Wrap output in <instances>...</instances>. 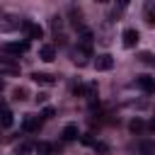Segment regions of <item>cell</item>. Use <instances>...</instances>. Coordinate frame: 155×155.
Wrapping results in <instances>:
<instances>
[{
  "label": "cell",
  "instance_id": "52a82bcc",
  "mask_svg": "<svg viewBox=\"0 0 155 155\" xmlns=\"http://www.w3.org/2000/svg\"><path fill=\"white\" fill-rule=\"evenodd\" d=\"M90 53H92V51H90V46H78V51H75V58H73V61H75V65H80V68H82V65L87 63Z\"/></svg>",
  "mask_w": 155,
  "mask_h": 155
},
{
  "label": "cell",
  "instance_id": "4dcf8cb0",
  "mask_svg": "<svg viewBox=\"0 0 155 155\" xmlns=\"http://www.w3.org/2000/svg\"><path fill=\"white\" fill-rule=\"evenodd\" d=\"M2 90H5V80L0 78V92H2Z\"/></svg>",
  "mask_w": 155,
  "mask_h": 155
},
{
  "label": "cell",
  "instance_id": "f546056e",
  "mask_svg": "<svg viewBox=\"0 0 155 155\" xmlns=\"http://www.w3.org/2000/svg\"><path fill=\"white\" fill-rule=\"evenodd\" d=\"M2 109H7V107H5V99L0 97V111H2Z\"/></svg>",
  "mask_w": 155,
  "mask_h": 155
},
{
  "label": "cell",
  "instance_id": "83f0119b",
  "mask_svg": "<svg viewBox=\"0 0 155 155\" xmlns=\"http://www.w3.org/2000/svg\"><path fill=\"white\" fill-rule=\"evenodd\" d=\"M82 143H85V145H94V143H92V138H90V133H85V136H82Z\"/></svg>",
  "mask_w": 155,
  "mask_h": 155
},
{
  "label": "cell",
  "instance_id": "d6986e66",
  "mask_svg": "<svg viewBox=\"0 0 155 155\" xmlns=\"http://www.w3.org/2000/svg\"><path fill=\"white\" fill-rule=\"evenodd\" d=\"M15 153H17V155H31V153H34V145H29V143H19V145L15 148Z\"/></svg>",
  "mask_w": 155,
  "mask_h": 155
},
{
  "label": "cell",
  "instance_id": "30bf717a",
  "mask_svg": "<svg viewBox=\"0 0 155 155\" xmlns=\"http://www.w3.org/2000/svg\"><path fill=\"white\" fill-rule=\"evenodd\" d=\"M80 131H78V124H65L63 126V140H78Z\"/></svg>",
  "mask_w": 155,
  "mask_h": 155
},
{
  "label": "cell",
  "instance_id": "603a6c76",
  "mask_svg": "<svg viewBox=\"0 0 155 155\" xmlns=\"http://www.w3.org/2000/svg\"><path fill=\"white\" fill-rule=\"evenodd\" d=\"M140 61H143V63H148V65H155V56H153V53H148V51H143V53H140Z\"/></svg>",
  "mask_w": 155,
  "mask_h": 155
},
{
  "label": "cell",
  "instance_id": "6da1fadb",
  "mask_svg": "<svg viewBox=\"0 0 155 155\" xmlns=\"http://www.w3.org/2000/svg\"><path fill=\"white\" fill-rule=\"evenodd\" d=\"M29 51V41H7L2 44V53H10V56H19V53H27Z\"/></svg>",
  "mask_w": 155,
  "mask_h": 155
},
{
  "label": "cell",
  "instance_id": "44dd1931",
  "mask_svg": "<svg viewBox=\"0 0 155 155\" xmlns=\"http://www.w3.org/2000/svg\"><path fill=\"white\" fill-rule=\"evenodd\" d=\"M51 29L58 34V29H63V17H58V15H56V17H51Z\"/></svg>",
  "mask_w": 155,
  "mask_h": 155
},
{
  "label": "cell",
  "instance_id": "7402d4cb",
  "mask_svg": "<svg viewBox=\"0 0 155 155\" xmlns=\"http://www.w3.org/2000/svg\"><path fill=\"white\" fill-rule=\"evenodd\" d=\"M94 150H97L99 155H109V145H107V143H102V140H97V143H94Z\"/></svg>",
  "mask_w": 155,
  "mask_h": 155
},
{
  "label": "cell",
  "instance_id": "8992f818",
  "mask_svg": "<svg viewBox=\"0 0 155 155\" xmlns=\"http://www.w3.org/2000/svg\"><path fill=\"white\" fill-rule=\"evenodd\" d=\"M121 39H124V46H126V48H133V46L138 44V39H140V36H138V31H136V29H131V27H128V29H124Z\"/></svg>",
  "mask_w": 155,
  "mask_h": 155
},
{
  "label": "cell",
  "instance_id": "e0dca14e",
  "mask_svg": "<svg viewBox=\"0 0 155 155\" xmlns=\"http://www.w3.org/2000/svg\"><path fill=\"white\" fill-rule=\"evenodd\" d=\"M70 22H73V27H82V12L80 10H75V7H70Z\"/></svg>",
  "mask_w": 155,
  "mask_h": 155
},
{
  "label": "cell",
  "instance_id": "f1b7e54d",
  "mask_svg": "<svg viewBox=\"0 0 155 155\" xmlns=\"http://www.w3.org/2000/svg\"><path fill=\"white\" fill-rule=\"evenodd\" d=\"M148 128H150V131H153V133H155V116H153V119H150V124H148Z\"/></svg>",
  "mask_w": 155,
  "mask_h": 155
},
{
  "label": "cell",
  "instance_id": "5bb4252c",
  "mask_svg": "<svg viewBox=\"0 0 155 155\" xmlns=\"http://www.w3.org/2000/svg\"><path fill=\"white\" fill-rule=\"evenodd\" d=\"M92 39H94V34L90 29L80 27V46H92Z\"/></svg>",
  "mask_w": 155,
  "mask_h": 155
},
{
  "label": "cell",
  "instance_id": "ba28073f",
  "mask_svg": "<svg viewBox=\"0 0 155 155\" xmlns=\"http://www.w3.org/2000/svg\"><path fill=\"white\" fill-rule=\"evenodd\" d=\"M39 58H41V61H46V63L56 61V48H53L51 44H44V46L39 48Z\"/></svg>",
  "mask_w": 155,
  "mask_h": 155
},
{
  "label": "cell",
  "instance_id": "ac0fdd59",
  "mask_svg": "<svg viewBox=\"0 0 155 155\" xmlns=\"http://www.w3.org/2000/svg\"><path fill=\"white\" fill-rule=\"evenodd\" d=\"M128 128H131V133H140L143 128H145V124H143V119H131V124H128Z\"/></svg>",
  "mask_w": 155,
  "mask_h": 155
},
{
  "label": "cell",
  "instance_id": "d4e9b609",
  "mask_svg": "<svg viewBox=\"0 0 155 155\" xmlns=\"http://www.w3.org/2000/svg\"><path fill=\"white\" fill-rule=\"evenodd\" d=\"M46 99H48V94H46V92H39V94H36V104H44Z\"/></svg>",
  "mask_w": 155,
  "mask_h": 155
},
{
  "label": "cell",
  "instance_id": "3957f363",
  "mask_svg": "<svg viewBox=\"0 0 155 155\" xmlns=\"http://www.w3.org/2000/svg\"><path fill=\"white\" fill-rule=\"evenodd\" d=\"M94 70H111L114 68V56H109V53H102V56H97L94 58Z\"/></svg>",
  "mask_w": 155,
  "mask_h": 155
},
{
  "label": "cell",
  "instance_id": "7a4b0ae2",
  "mask_svg": "<svg viewBox=\"0 0 155 155\" xmlns=\"http://www.w3.org/2000/svg\"><path fill=\"white\" fill-rule=\"evenodd\" d=\"M22 29H24V34H27V39H41L44 36V29L39 27V24H34V22H22Z\"/></svg>",
  "mask_w": 155,
  "mask_h": 155
},
{
  "label": "cell",
  "instance_id": "9c48e42d",
  "mask_svg": "<svg viewBox=\"0 0 155 155\" xmlns=\"http://www.w3.org/2000/svg\"><path fill=\"white\" fill-rule=\"evenodd\" d=\"M31 80L39 85H56V75L51 73H31Z\"/></svg>",
  "mask_w": 155,
  "mask_h": 155
},
{
  "label": "cell",
  "instance_id": "7c38bea8",
  "mask_svg": "<svg viewBox=\"0 0 155 155\" xmlns=\"http://www.w3.org/2000/svg\"><path fill=\"white\" fill-rule=\"evenodd\" d=\"M138 153L140 155H155V140H150V138L140 140L138 143Z\"/></svg>",
  "mask_w": 155,
  "mask_h": 155
},
{
  "label": "cell",
  "instance_id": "8fae6325",
  "mask_svg": "<svg viewBox=\"0 0 155 155\" xmlns=\"http://www.w3.org/2000/svg\"><path fill=\"white\" fill-rule=\"evenodd\" d=\"M22 27V22H19V17H7V22H2L0 24V31H15V29H19Z\"/></svg>",
  "mask_w": 155,
  "mask_h": 155
},
{
  "label": "cell",
  "instance_id": "9a60e30c",
  "mask_svg": "<svg viewBox=\"0 0 155 155\" xmlns=\"http://www.w3.org/2000/svg\"><path fill=\"white\" fill-rule=\"evenodd\" d=\"M34 153H36V155H51V153H53V145L46 143V140H41V143L34 145Z\"/></svg>",
  "mask_w": 155,
  "mask_h": 155
},
{
  "label": "cell",
  "instance_id": "cb8c5ba5",
  "mask_svg": "<svg viewBox=\"0 0 155 155\" xmlns=\"http://www.w3.org/2000/svg\"><path fill=\"white\" fill-rule=\"evenodd\" d=\"M41 116H44V119H53V116H56V109H53V107H44Z\"/></svg>",
  "mask_w": 155,
  "mask_h": 155
},
{
  "label": "cell",
  "instance_id": "4316f807",
  "mask_svg": "<svg viewBox=\"0 0 155 155\" xmlns=\"http://www.w3.org/2000/svg\"><path fill=\"white\" fill-rule=\"evenodd\" d=\"M128 2H131V0H116V7H119V10H126Z\"/></svg>",
  "mask_w": 155,
  "mask_h": 155
},
{
  "label": "cell",
  "instance_id": "484cf974",
  "mask_svg": "<svg viewBox=\"0 0 155 155\" xmlns=\"http://www.w3.org/2000/svg\"><path fill=\"white\" fill-rule=\"evenodd\" d=\"M145 22H148L150 27H155V12H150V10H148V19H145Z\"/></svg>",
  "mask_w": 155,
  "mask_h": 155
},
{
  "label": "cell",
  "instance_id": "ffe728a7",
  "mask_svg": "<svg viewBox=\"0 0 155 155\" xmlns=\"http://www.w3.org/2000/svg\"><path fill=\"white\" fill-rule=\"evenodd\" d=\"M12 97H15V102H24L27 99V87H15L12 90Z\"/></svg>",
  "mask_w": 155,
  "mask_h": 155
},
{
  "label": "cell",
  "instance_id": "2e32d148",
  "mask_svg": "<svg viewBox=\"0 0 155 155\" xmlns=\"http://www.w3.org/2000/svg\"><path fill=\"white\" fill-rule=\"evenodd\" d=\"M0 73H19V68L15 63H10L7 58H0Z\"/></svg>",
  "mask_w": 155,
  "mask_h": 155
},
{
  "label": "cell",
  "instance_id": "5b68a950",
  "mask_svg": "<svg viewBox=\"0 0 155 155\" xmlns=\"http://www.w3.org/2000/svg\"><path fill=\"white\" fill-rule=\"evenodd\" d=\"M41 121H44V116H34V114H27V116H24V131H29V133L39 131V128H41Z\"/></svg>",
  "mask_w": 155,
  "mask_h": 155
},
{
  "label": "cell",
  "instance_id": "4fadbf2b",
  "mask_svg": "<svg viewBox=\"0 0 155 155\" xmlns=\"http://www.w3.org/2000/svg\"><path fill=\"white\" fill-rule=\"evenodd\" d=\"M12 124H15V114L10 109H2L0 111V128H10Z\"/></svg>",
  "mask_w": 155,
  "mask_h": 155
},
{
  "label": "cell",
  "instance_id": "277c9868",
  "mask_svg": "<svg viewBox=\"0 0 155 155\" xmlns=\"http://www.w3.org/2000/svg\"><path fill=\"white\" fill-rule=\"evenodd\" d=\"M136 85H138L145 94H153V92H155V78H153V75H138Z\"/></svg>",
  "mask_w": 155,
  "mask_h": 155
}]
</instances>
